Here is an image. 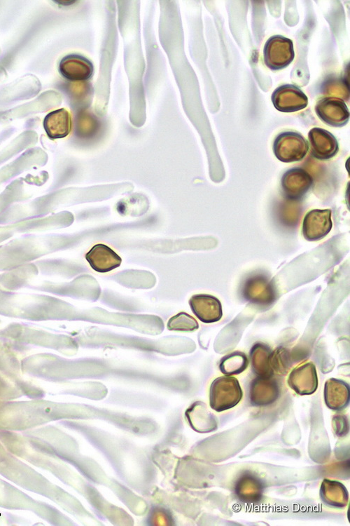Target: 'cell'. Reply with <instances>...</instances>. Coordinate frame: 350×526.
<instances>
[{
	"label": "cell",
	"mask_w": 350,
	"mask_h": 526,
	"mask_svg": "<svg viewBox=\"0 0 350 526\" xmlns=\"http://www.w3.org/2000/svg\"><path fill=\"white\" fill-rule=\"evenodd\" d=\"M243 295L248 301L260 305L270 304L275 299L273 285L267 278L260 276L247 280Z\"/></svg>",
	"instance_id": "14"
},
{
	"label": "cell",
	"mask_w": 350,
	"mask_h": 526,
	"mask_svg": "<svg viewBox=\"0 0 350 526\" xmlns=\"http://www.w3.org/2000/svg\"><path fill=\"white\" fill-rule=\"evenodd\" d=\"M80 129L82 130V135H90L96 131L97 128V121L88 114H84V118L80 119Z\"/></svg>",
	"instance_id": "23"
},
{
	"label": "cell",
	"mask_w": 350,
	"mask_h": 526,
	"mask_svg": "<svg viewBox=\"0 0 350 526\" xmlns=\"http://www.w3.org/2000/svg\"><path fill=\"white\" fill-rule=\"evenodd\" d=\"M295 52L291 39L282 35L270 36L265 43L263 59L266 66L272 70H280L288 67L293 60Z\"/></svg>",
	"instance_id": "3"
},
{
	"label": "cell",
	"mask_w": 350,
	"mask_h": 526,
	"mask_svg": "<svg viewBox=\"0 0 350 526\" xmlns=\"http://www.w3.org/2000/svg\"><path fill=\"white\" fill-rule=\"evenodd\" d=\"M43 127L50 139L65 137L71 130V116L69 112L64 108L52 111L46 116Z\"/></svg>",
	"instance_id": "15"
},
{
	"label": "cell",
	"mask_w": 350,
	"mask_h": 526,
	"mask_svg": "<svg viewBox=\"0 0 350 526\" xmlns=\"http://www.w3.org/2000/svg\"><path fill=\"white\" fill-rule=\"evenodd\" d=\"M242 396V390L237 378L228 375L219 377L211 384L209 404L213 410L222 412L237 405Z\"/></svg>",
	"instance_id": "1"
},
{
	"label": "cell",
	"mask_w": 350,
	"mask_h": 526,
	"mask_svg": "<svg viewBox=\"0 0 350 526\" xmlns=\"http://www.w3.org/2000/svg\"><path fill=\"white\" fill-rule=\"evenodd\" d=\"M248 364V360L244 353L234 351L222 358L219 367L223 374L230 376L241 373Z\"/></svg>",
	"instance_id": "20"
},
{
	"label": "cell",
	"mask_w": 350,
	"mask_h": 526,
	"mask_svg": "<svg viewBox=\"0 0 350 526\" xmlns=\"http://www.w3.org/2000/svg\"><path fill=\"white\" fill-rule=\"evenodd\" d=\"M309 147L307 140L298 132L287 130L276 135L273 142V153L284 163L302 161L307 155Z\"/></svg>",
	"instance_id": "2"
},
{
	"label": "cell",
	"mask_w": 350,
	"mask_h": 526,
	"mask_svg": "<svg viewBox=\"0 0 350 526\" xmlns=\"http://www.w3.org/2000/svg\"><path fill=\"white\" fill-rule=\"evenodd\" d=\"M279 396V386L272 377L258 376L251 383L249 398L254 405L262 406L273 403Z\"/></svg>",
	"instance_id": "13"
},
{
	"label": "cell",
	"mask_w": 350,
	"mask_h": 526,
	"mask_svg": "<svg viewBox=\"0 0 350 526\" xmlns=\"http://www.w3.org/2000/svg\"><path fill=\"white\" fill-rule=\"evenodd\" d=\"M59 72L66 79L86 81L92 76L94 66L90 60L83 55L69 54L60 60Z\"/></svg>",
	"instance_id": "10"
},
{
	"label": "cell",
	"mask_w": 350,
	"mask_h": 526,
	"mask_svg": "<svg viewBox=\"0 0 350 526\" xmlns=\"http://www.w3.org/2000/svg\"><path fill=\"white\" fill-rule=\"evenodd\" d=\"M317 116L326 125L342 127L349 120V111L344 101L337 97H324L316 104Z\"/></svg>",
	"instance_id": "5"
},
{
	"label": "cell",
	"mask_w": 350,
	"mask_h": 526,
	"mask_svg": "<svg viewBox=\"0 0 350 526\" xmlns=\"http://www.w3.org/2000/svg\"><path fill=\"white\" fill-rule=\"evenodd\" d=\"M271 100L279 112L291 113L304 109L308 104V97L297 86L284 84L272 93Z\"/></svg>",
	"instance_id": "7"
},
{
	"label": "cell",
	"mask_w": 350,
	"mask_h": 526,
	"mask_svg": "<svg viewBox=\"0 0 350 526\" xmlns=\"http://www.w3.org/2000/svg\"><path fill=\"white\" fill-rule=\"evenodd\" d=\"M320 496L324 503L333 507L342 508L348 503V491L340 482L323 480Z\"/></svg>",
	"instance_id": "19"
},
{
	"label": "cell",
	"mask_w": 350,
	"mask_h": 526,
	"mask_svg": "<svg viewBox=\"0 0 350 526\" xmlns=\"http://www.w3.org/2000/svg\"><path fill=\"white\" fill-rule=\"evenodd\" d=\"M324 400L333 410L344 409L349 403V386L343 380L330 378L324 386Z\"/></svg>",
	"instance_id": "16"
},
{
	"label": "cell",
	"mask_w": 350,
	"mask_h": 526,
	"mask_svg": "<svg viewBox=\"0 0 350 526\" xmlns=\"http://www.w3.org/2000/svg\"><path fill=\"white\" fill-rule=\"evenodd\" d=\"M192 313L202 323H212L220 321L223 316L220 300L211 295L196 294L189 299Z\"/></svg>",
	"instance_id": "9"
},
{
	"label": "cell",
	"mask_w": 350,
	"mask_h": 526,
	"mask_svg": "<svg viewBox=\"0 0 350 526\" xmlns=\"http://www.w3.org/2000/svg\"><path fill=\"white\" fill-rule=\"evenodd\" d=\"M272 363L274 373L286 375L291 365L288 351L283 347H279L272 351Z\"/></svg>",
	"instance_id": "22"
},
{
	"label": "cell",
	"mask_w": 350,
	"mask_h": 526,
	"mask_svg": "<svg viewBox=\"0 0 350 526\" xmlns=\"http://www.w3.org/2000/svg\"><path fill=\"white\" fill-rule=\"evenodd\" d=\"M330 209H313L305 215L302 234L309 241H317L325 238L332 228Z\"/></svg>",
	"instance_id": "6"
},
{
	"label": "cell",
	"mask_w": 350,
	"mask_h": 526,
	"mask_svg": "<svg viewBox=\"0 0 350 526\" xmlns=\"http://www.w3.org/2000/svg\"><path fill=\"white\" fill-rule=\"evenodd\" d=\"M289 386L298 394L310 395L318 386V377L315 365L308 362L295 367L288 379Z\"/></svg>",
	"instance_id": "11"
},
{
	"label": "cell",
	"mask_w": 350,
	"mask_h": 526,
	"mask_svg": "<svg viewBox=\"0 0 350 526\" xmlns=\"http://www.w3.org/2000/svg\"><path fill=\"white\" fill-rule=\"evenodd\" d=\"M85 259L94 271L106 273L120 267L121 257L105 244L94 245L85 255Z\"/></svg>",
	"instance_id": "12"
},
{
	"label": "cell",
	"mask_w": 350,
	"mask_h": 526,
	"mask_svg": "<svg viewBox=\"0 0 350 526\" xmlns=\"http://www.w3.org/2000/svg\"><path fill=\"white\" fill-rule=\"evenodd\" d=\"M272 350L262 343L255 344L250 351V358L253 371L260 377H272L274 373L272 363Z\"/></svg>",
	"instance_id": "17"
},
{
	"label": "cell",
	"mask_w": 350,
	"mask_h": 526,
	"mask_svg": "<svg viewBox=\"0 0 350 526\" xmlns=\"http://www.w3.org/2000/svg\"><path fill=\"white\" fill-rule=\"evenodd\" d=\"M314 183L312 176L300 167L287 170L281 179V189L284 197L290 201H300L309 191Z\"/></svg>",
	"instance_id": "4"
},
{
	"label": "cell",
	"mask_w": 350,
	"mask_h": 526,
	"mask_svg": "<svg viewBox=\"0 0 350 526\" xmlns=\"http://www.w3.org/2000/svg\"><path fill=\"white\" fill-rule=\"evenodd\" d=\"M235 492L240 500L247 503L258 501L262 495V483L251 474L240 477L235 487Z\"/></svg>",
	"instance_id": "18"
},
{
	"label": "cell",
	"mask_w": 350,
	"mask_h": 526,
	"mask_svg": "<svg viewBox=\"0 0 350 526\" xmlns=\"http://www.w3.org/2000/svg\"><path fill=\"white\" fill-rule=\"evenodd\" d=\"M198 328L199 324L195 318L183 311L171 317L167 322V328L169 330L192 332Z\"/></svg>",
	"instance_id": "21"
},
{
	"label": "cell",
	"mask_w": 350,
	"mask_h": 526,
	"mask_svg": "<svg viewBox=\"0 0 350 526\" xmlns=\"http://www.w3.org/2000/svg\"><path fill=\"white\" fill-rule=\"evenodd\" d=\"M308 139L311 155L316 159L328 160L338 153L339 144L337 138L324 128H312L308 133Z\"/></svg>",
	"instance_id": "8"
}]
</instances>
